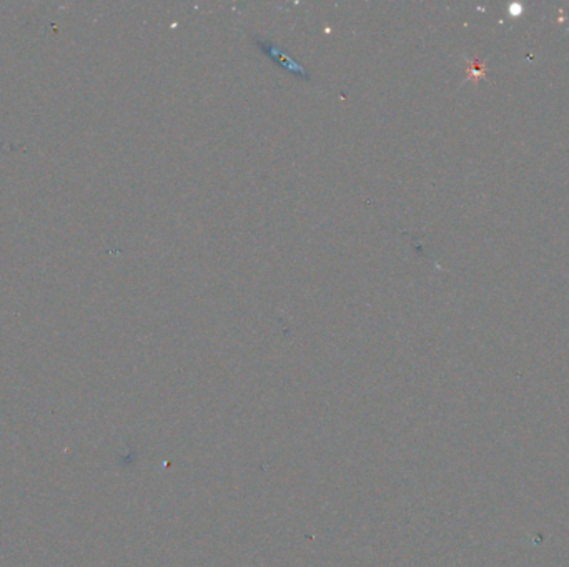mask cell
I'll return each mask as SVG.
<instances>
[{
	"label": "cell",
	"mask_w": 569,
	"mask_h": 567,
	"mask_svg": "<svg viewBox=\"0 0 569 567\" xmlns=\"http://www.w3.org/2000/svg\"><path fill=\"white\" fill-rule=\"evenodd\" d=\"M258 44H260V47L263 49V52L266 53V55H270V57H273V58H277L278 62H281V65H285L286 68H290V70H293V72L295 73H300L301 77H307V73H305V70L301 68V67H298V65H295L293 64L292 60H290V58H286L283 53L280 52V50H277L275 49V45H272L270 44V42H258Z\"/></svg>",
	"instance_id": "6da1fadb"
}]
</instances>
